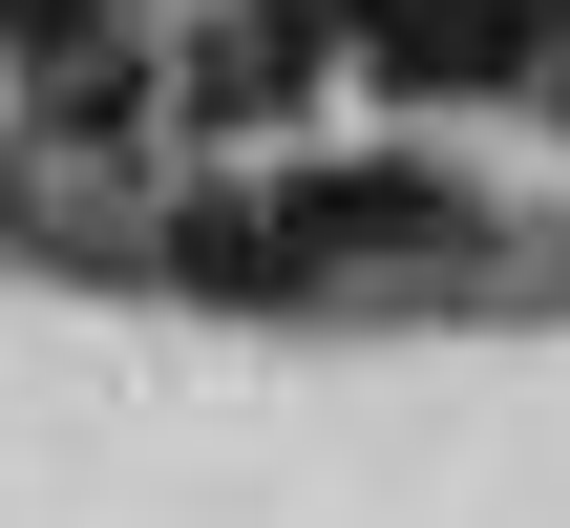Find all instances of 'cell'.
Masks as SVG:
<instances>
[{"instance_id": "6da1fadb", "label": "cell", "mask_w": 570, "mask_h": 528, "mask_svg": "<svg viewBox=\"0 0 570 528\" xmlns=\"http://www.w3.org/2000/svg\"><path fill=\"white\" fill-rule=\"evenodd\" d=\"M296 42H360L402 106H487V85H529L570 63V0H275Z\"/></svg>"}, {"instance_id": "7a4b0ae2", "label": "cell", "mask_w": 570, "mask_h": 528, "mask_svg": "<svg viewBox=\"0 0 570 528\" xmlns=\"http://www.w3.org/2000/svg\"><path fill=\"white\" fill-rule=\"evenodd\" d=\"M275 233H296V254H444V233H487V212H465L444 169H296Z\"/></svg>"}, {"instance_id": "3957f363", "label": "cell", "mask_w": 570, "mask_h": 528, "mask_svg": "<svg viewBox=\"0 0 570 528\" xmlns=\"http://www.w3.org/2000/svg\"><path fill=\"white\" fill-rule=\"evenodd\" d=\"M296 85H317V63H296V21H275V0H254V21H212V42L169 63V106H190V127H275Z\"/></svg>"}, {"instance_id": "277c9868", "label": "cell", "mask_w": 570, "mask_h": 528, "mask_svg": "<svg viewBox=\"0 0 570 528\" xmlns=\"http://www.w3.org/2000/svg\"><path fill=\"white\" fill-rule=\"evenodd\" d=\"M0 42H42V63H63V42H106V21H85V0H0Z\"/></svg>"}]
</instances>
